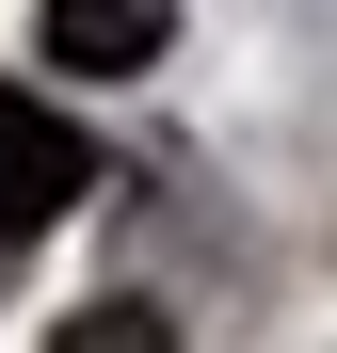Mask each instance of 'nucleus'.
Instances as JSON below:
<instances>
[{
    "label": "nucleus",
    "instance_id": "1",
    "mask_svg": "<svg viewBox=\"0 0 337 353\" xmlns=\"http://www.w3.org/2000/svg\"><path fill=\"white\" fill-rule=\"evenodd\" d=\"M96 193V145L65 129L48 97H0V241H32V225H65Z\"/></svg>",
    "mask_w": 337,
    "mask_h": 353
},
{
    "label": "nucleus",
    "instance_id": "2",
    "mask_svg": "<svg viewBox=\"0 0 337 353\" xmlns=\"http://www.w3.org/2000/svg\"><path fill=\"white\" fill-rule=\"evenodd\" d=\"M161 32H177L161 0H48V65H65V81H145Z\"/></svg>",
    "mask_w": 337,
    "mask_h": 353
},
{
    "label": "nucleus",
    "instance_id": "3",
    "mask_svg": "<svg viewBox=\"0 0 337 353\" xmlns=\"http://www.w3.org/2000/svg\"><path fill=\"white\" fill-rule=\"evenodd\" d=\"M65 353H161V321H145V305H81V321H65Z\"/></svg>",
    "mask_w": 337,
    "mask_h": 353
}]
</instances>
